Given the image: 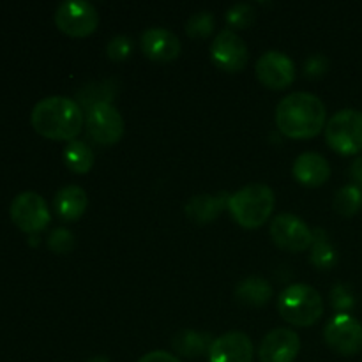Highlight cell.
Wrapping results in <instances>:
<instances>
[{
    "label": "cell",
    "instance_id": "obj_28",
    "mask_svg": "<svg viewBox=\"0 0 362 362\" xmlns=\"http://www.w3.org/2000/svg\"><path fill=\"white\" fill-rule=\"evenodd\" d=\"M106 53L112 60L115 62H122V60H127L133 53V41L127 35H115L112 41L106 46Z\"/></svg>",
    "mask_w": 362,
    "mask_h": 362
},
{
    "label": "cell",
    "instance_id": "obj_18",
    "mask_svg": "<svg viewBox=\"0 0 362 362\" xmlns=\"http://www.w3.org/2000/svg\"><path fill=\"white\" fill-rule=\"evenodd\" d=\"M88 205L87 193L80 186H66L57 191L53 198V207L57 216L64 221H76L85 214Z\"/></svg>",
    "mask_w": 362,
    "mask_h": 362
},
{
    "label": "cell",
    "instance_id": "obj_16",
    "mask_svg": "<svg viewBox=\"0 0 362 362\" xmlns=\"http://www.w3.org/2000/svg\"><path fill=\"white\" fill-rule=\"evenodd\" d=\"M293 177L306 187H318L331 177L329 161L318 152H304L293 163Z\"/></svg>",
    "mask_w": 362,
    "mask_h": 362
},
{
    "label": "cell",
    "instance_id": "obj_33",
    "mask_svg": "<svg viewBox=\"0 0 362 362\" xmlns=\"http://www.w3.org/2000/svg\"><path fill=\"white\" fill-rule=\"evenodd\" d=\"M88 362H110V361L103 356H95V357H92V359H88Z\"/></svg>",
    "mask_w": 362,
    "mask_h": 362
},
{
    "label": "cell",
    "instance_id": "obj_15",
    "mask_svg": "<svg viewBox=\"0 0 362 362\" xmlns=\"http://www.w3.org/2000/svg\"><path fill=\"white\" fill-rule=\"evenodd\" d=\"M300 339L292 329H274L264 338L260 345L262 362H293L299 356Z\"/></svg>",
    "mask_w": 362,
    "mask_h": 362
},
{
    "label": "cell",
    "instance_id": "obj_12",
    "mask_svg": "<svg viewBox=\"0 0 362 362\" xmlns=\"http://www.w3.org/2000/svg\"><path fill=\"white\" fill-rule=\"evenodd\" d=\"M257 76L262 83L272 90H285L296 80V66L292 59L281 52H267L258 59Z\"/></svg>",
    "mask_w": 362,
    "mask_h": 362
},
{
    "label": "cell",
    "instance_id": "obj_29",
    "mask_svg": "<svg viewBox=\"0 0 362 362\" xmlns=\"http://www.w3.org/2000/svg\"><path fill=\"white\" fill-rule=\"evenodd\" d=\"M48 247L55 253L64 255L69 253L74 247V235L67 228H55L52 230L48 237Z\"/></svg>",
    "mask_w": 362,
    "mask_h": 362
},
{
    "label": "cell",
    "instance_id": "obj_31",
    "mask_svg": "<svg viewBox=\"0 0 362 362\" xmlns=\"http://www.w3.org/2000/svg\"><path fill=\"white\" fill-rule=\"evenodd\" d=\"M138 362H180L175 356L165 352V350H154V352L145 354Z\"/></svg>",
    "mask_w": 362,
    "mask_h": 362
},
{
    "label": "cell",
    "instance_id": "obj_17",
    "mask_svg": "<svg viewBox=\"0 0 362 362\" xmlns=\"http://www.w3.org/2000/svg\"><path fill=\"white\" fill-rule=\"evenodd\" d=\"M228 200L230 194L226 193L198 194L186 204V214L191 221L198 225H207L221 214L223 209L228 207Z\"/></svg>",
    "mask_w": 362,
    "mask_h": 362
},
{
    "label": "cell",
    "instance_id": "obj_23",
    "mask_svg": "<svg viewBox=\"0 0 362 362\" xmlns=\"http://www.w3.org/2000/svg\"><path fill=\"white\" fill-rule=\"evenodd\" d=\"M362 207V189L356 184H349L343 186L341 189L336 193L334 197V209L338 214L346 216H356Z\"/></svg>",
    "mask_w": 362,
    "mask_h": 362
},
{
    "label": "cell",
    "instance_id": "obj_27",
    "mask_svg": "<svg viewBox=\"0 0 362 362\" xmlns=\"http://www.w3.org/2000/svg\"><path fill=\"white\" fill-rule=\"evenodd\" d=\"M329 297H331V304L332 308L338 311V315H346V311H350L354 306H356V297H354V292L350 290V286L343 285V283L336 285L334 288L331 290V296Z\"/></svg>",
    "mask_w": 362,
    "mask_h": 362
},
{
    "label": "cell",
    "instance_id": "obj_11",
    "mask_svg": "<svg viewBox=\"0 0 362 362\" xmlns=\"http://www.w3.org/2000/svg\"><path fill=\"white\" fill-rule=\"evenodd\" d=\"M274 244L286 251H306L313 244V230L293 214H278L271 223Z\"/></svg>",
    "mask_w": 362,
    "mask_h": 362
},
{
    "label": "cell",
    "instance_id": "obj_4",
    "mask_svg": "<svg viewBox=\"0 0 362 362\" xmlns=\"http://www.w3.org/2000/svg\"><path fill=\"white\" fill-rule=\"evenodd\" d=\"M278 310L283 320L290 325L311 327L324 315V300L313 286L297 283L283 290L278 299Z\"/></svg>",
    "mask_w": 362,
    "mask_h": 362
},
{
    "label": "cell",
    "instance_id": "obj_32",
    "mask_svg": "<svg viewBox=\"0 0 362 362\" xmlns=\"http://www.w3.org/2000/svg\"><path fill=\"white\" fill-rule=\"evenodd\" d=\"M350 177L356 182V186H359L362 189V156L354 159L352 166H350Z\"/></svg>",
    "mask_w": 362,
    "mask_h": 362
},
{
    "label": "cell",
    "instance_id": "obj_3",
    "mask_svg": "<svg viewBox=\"0 0 362 362\" xmlns=\"http://www.w3.org/2000/svg\"><path fill=\"white\" fill-rule=\"evenodd\" d=\"M274 193L265 184H247L237 193L230 194L228 211L243 228H260L274 211Z\"/></svg>",
    "mask_w": 362,
    "mask_h": 362
},
{
    "label": "cell",
    "instance_id": "obj_8",
    "mask_svg": "<svg viewBox=\"0 0 362 362\" xmlns=\"http://www.w3.org/2000/svg\"><path fill=\"white\" fill-rule=\"evenodd\" d=\"M324 339L339 356H356L362 350V325L352 315H336L327 322Z\"/></svg>",
    "mask_w": 362,
    "mask_h": 362
},
{
    "label": "cell",
    "instance_id": "obj_14",
    "mask_svg": "<svg viewBox=\"0 0 362 362\" xmlns=\"http://www.w3.org/2000/svg\"><path fill=\"white\" fill-rule=\"evenodd\" d=\"M141 52L154 62H172L182 52L179 37L172 30L163 27H152L141 34Z\"/></svg>",
    "mask_w": 362,
    "mask_h": 362
},
{
    "label": "cell",
    "instance_id": "obj_30",
    "mask_svg": "<svg viewBox=\"0 0 362 362\" xmlns=\"http://www.w3.org/2000/svg\"><path fill=\"white\" fill-rule=\"evenodd\" d=\"M329 71V60L325 55H311L304 64V73L308 78H320Z\"/></svg>",
    "mask_w": 362,
    "mask_h": 362
},
{
    "label": "cell",
    "instance_id": "obj_6",
    "mask_svg": "<svg viewBox=\"0 0 362 362\" xmlns=\"http://www.w3.org/2000/svg\"><path fill=\"white\" fill-rule=\"evenodd\" d=\"M55 25L60 32L71 37H87L98 28L99 14L90 2L67 0L57 9Z\"/></svg>",
    "mask_w": 362,
    "mask_h": 362
},
{
    "label": "cell",
    "instance_id": "obj_26",
    "mask_svg": "<svg viewBox=\"0 0 362 362\" xmlns=\"http://www.w3.org/2000/svg\"><path fill=\"white\" fill-rule=\"evenodd\" d=\"M226 21L232 28H239V30H244V28H250L251 23L255 21V9L250 4H235L228 9L226 13Z\"/></svg>",
    "mask_w": 362,
    "mask_h": 362
},
{
    "label": "cell",
    "instance_id": "obj_7",
    "mask_svg": "<svg viewBox=\"0 0 362 362\" xmlns=\"http://www.w3.org/2000/svg\"><path fill=\"white\" fill-rule=\"evenodd\" d=\"M11 219L21 232L37 233L49 225L52 216L41 194L23 191L11 204Z\"/></svg>",
    "mask_w": 362,
    "mask_h": 362
},
{
    "label": "cell",
    "instance_id": "obj_5",
    "mask_svg": "<svg viewBox=\"0 0 362 362\" xmlns=\"http://www.w3.org/2000/svg\"><path fill=\"white\" fill-rule=\"evenodd\" d=\"M325 140L338 154H359L362 151V112L345 108L334 113L325 124Z\"/></svg>",
    "mask_w": 362,
    "mask_h": 362
},
{
    "label": "cell",
    "instance_id": "obj_25",
    "mask_svg": "<svg viewBox=\"0 0 362 362\" xmlns=\"http://www.w3.org/2000/svg\"><path fill=\"white\" fill-rule=\"evenodd\" d=\"M112 98L113 92L112 87H110V81L99 85H88L87 88H83V90L78 94V99L81 101V105L88 110H90L92 106L99 105V103H110Z\"/></svg>",
    "mask_w": 362,
    "mask_h": 362
},
{
    "label": "cell",
    "instance_id": "obj_9",
    "mask_svg": "<svg viewBox=\"0 0 362 362\" xmlns=\"http://www.w3.org/2000/svg\"><path fill=\"white\" fill-rule=\"evenodd\" d=\"M87 133L95 144L115 145L124 134V119L112 103H99L87 113Z\"/></svg>",
    "mask_w": 362,
    "mask_h": 362
},
{
    "label": "cell",
    "instance_id": "obj_19",
    "mask_svg": "<svg viewBox=\"0 0 362 362\" xmlns=\"http://www.w3.org/2000/svg\"><path fill=\"white\" fill-rule=\"evenodd\" d=\"M212 341L214 339L209 332L180 331L173 336L172 345L177 354L187 357V359H194V357H202L204 354H209Z\"/></svg>",
    "mask_w": 362,
    "mask_h": 362
},
{
    "label": "cell",
    "instance_id": "obj_21",
    "mask_svg": "<svg viewBox=\"0 0 362 362\" xmlns=\"http://www.w3.org/2000/svg\"><path fill=\"white\" fill-rule=\"evenodd\" d=\"M64 161L71 172L83 175L90 172L94 166V151L83 140H71L64 148Z\"/></svg>",
    "mask_w": 362,
    "mask_h": 362
},
{
    "label": "cell",
    "instance_id": "obj_22",
    "mask_svg": "<svg viewBox=\"0 0 362 362\" xmlns=\"http://www.w3.org/2000/svg\"><path fill=\"white\" fill-rule=\"evenodd\" d=\"M311 264L320 271H329L338 262V253H336L334 246H332L331 239H329L327 232L317 228L313 232V244H311Z\"/></svg>",
    "mask_w": 362,
    "mask_h": 362
},
{
    "label": "cell",
    "instance_id": "obj_13",
    "mask_svg": "<svg viewBox=\"0 0 362 362\" xmlns=\"http://www.w3.org/2000/svg\"><path fill=\"white\" fill-rule=\"evenodd\" d=\"M209 362H253V341L240 331L226 332L212 341Z\"/></svg>",
    "mask_w": 362,
    "mask_h": 362
},
{
    "label": "cell",
    "instance_id": "obj_2",
    "mask_svg": "<svg viewBox=\"0 0 362 362\" xmlns=\"http://www.w3.org/2000/svg\"><path fill=\"white\" fill-rule=\"evenodd\" d=\"M32 127L41 136L57 141L76 140L83 127V113L78 103L64 95L45 98L34 106Z\"/></svg>",
    "mask_w": 362,
    "mask_h": 362
},
{
    "label": "cell",
    "instance_id": "obj_1",
    "mask_svg": "<svg viewBox=\"0 0 362 362\" xmlns=\"http://www.w3.org/2000/svg\"><path fill=\"white\" fill-rule=\"evenodd\" d=\"M324 101L310 92H293L281 99L276 108V126L285 136L296 140L317 136L325 127Z\"/></svg>",
    "mask_w": 362,
    "mask_h": 362
},
{
    "label": "cell",
    "instance_id": "obj_24",
    "mask_svg": "<svg viewBox=\"0 0 362 362\" xmlns=\"http://www.w3.org/2000/svg\"><path fill=\"white\" fill-rule=\"evenodd\" d=\"M214 25H216V21H214V16H212V13L204 11V13L193 14V16L187 20L186 32H187V35L193 39H205L212 34V30H214Z\"/></svg>",
    "mask_w": 362,
    "mask_h": 362
},
{
    "label": "cell",
    "instance_id": "obj_10",
    "mask_svg": "<svg viewBox=\"0 0 362 362\" xmlns=\"http://www.w3.org/2000/svg\"><path fill=\"white\" fill-rule=\"evenodd\" d=\"M212 62L228 73H240L246 67L250 53L244 39L230 28L219 32L211 45Z\"/></svg>",
    "mask_w": 362,
    "mask_h": 362
},
{
    "label": "cell",
    "instance_id": "obj_20",
    "mask_svg": "<svg viewBox=\"0 0 362 362\" xmlns=\"http://www.w3.org/2000/svg\"><path fill=\"white\" fill-rule=\"evenodd\" d=\"M235 297L240 303L247 304V306L260 308L271 300L272 286L269 285L267 279L251 276V278H246L244 281L239 283L235 290Z\"/></svg>",
    "mask_w": 362,
    "mask_h": 362
}]
</instances>
